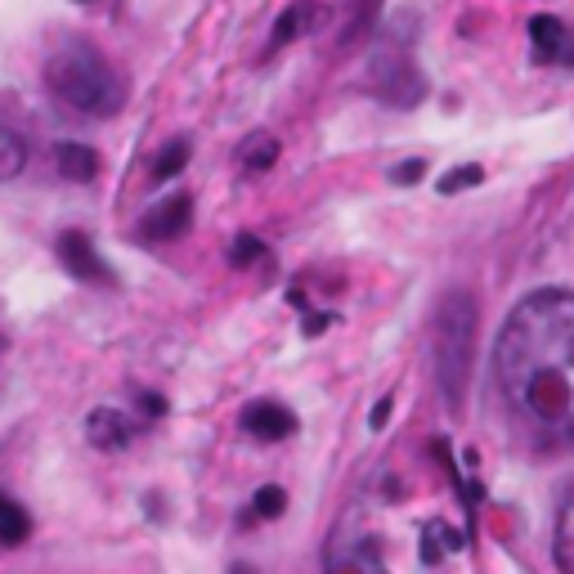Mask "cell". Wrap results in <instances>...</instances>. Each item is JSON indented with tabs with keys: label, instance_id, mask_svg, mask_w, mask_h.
Here are the masks:
<instances>
[{
	"label": "cell",
	"instance_id": "cell-1",
	"mask_svg": "<svg viewBox=\"0 0 574 574\" xmlns=\"http://www.w3.org/2000/svg\"><path fill=\"white\" fill-rule=\"evenodd\" d=\"M507 409L543 440H574V292L539 287L525 297L494 346Z\"/></svg>",
	"mask_w": 574,
	"mask_h": 574
},
{
	"label": "cell",
	"instance_id": "cell-2",
	"mask_svg": "<svg viewBox=\"0 0 574 574\" xmlns=\"http://www.w3.org/2000/svg\"><path fill=\"white\" fill-rule=\"evenodd\" d=\"M45 85H50L59 104L85 117H113L126 104V81L94 50H81V45H68V50H59L45 64Z\"/></svg>",
	"mask_w": 574,
	"mask_h": 574
},
{
	"label": "cell",
	"instance_id": "cell-3",
	"mask_svg": "<svg viewBox=\"0 0 574 574\" xmlns=\"http://www.w3.org/2000/svg\"><path fill=\"white\" fill-rule=\"evenodd\" d=\"M471 364H475V301L467 292H449L436 314V372L445 404L458 413L471 387Z\"/></svg>",
	"mask_w": 574,
	"mask_h": 574
},
{
	"label": "cell",
	"instance_id": "cell-4",
	"mask_svg": "<svg viewBox=\"0 0 574 574\" xmlns=\"http://www.w3.org/2000/svg\"><path fill=\"white\" fill-rule=\"evenodd\" d=\"M368 72H372L377 100H387V104H395V108H413V104H422L426 77H422L404 55H377Z\"/></svg>",
	"mask_w": 574,
	"mask_h": 574
},
{
	"label": "cell",
	"instance_id": "cell-5",
	"mask_svg": "<svg viewBox=\"0 0 574 574\" xmlns=\"http://www.w3.org/2000/svg\"><path fill=\"white\" fill-rule=\"evenodd\" d=\"M243 431L256 440H287V436H297V413L292 409H283L278 400H252L243 409Z\"/></svg>",
	"mask_w": 574,
	"mask_h": 574
},
{
	"label": "cell",
	"instance_id": "cell-6",
	"mask_svg": "<svg viewBox=\"0 0 574 574\" xmlns=\"http://www.w3.org/2000/svg\"><path fill=\"white\" fill-rule=\"evenodd\" d=\"M188 220H194V198L175 194V198H162L149 216H144L139 233L149 238V243H171V238H180L188 229Z\"/></svg>",
	"mask_w": 574,
	"mask_h": 574
},
{
	"label": "cell",
	"instance_id": "cell-7",
	"mask_svg": "<svg viewBox=\"0 0 574 574\" xmlns=\"http://www.w3.org/2000/svg\"><path fill=\"white\" fill-rule=\"evenodd\" d=\"M328 574H391V570L381 565L372 539L337 535L332 539V552H328Z\"/></svg>",
	"mask_w": 574,
	"mask_h": 574
},
{
	"label": "cell",
	"instance_id": "cell-8",
	"mask_svg": "<svg viewBox=\"0 0 574 574\" xmlns=\"http://www.w3.org/2000/svg\"><path fill=\"white\" fill-rule=\"evenodd\" d=\"M59 256H64L68 274H77L81 283H113V269L104 265V256L94 252V243L85 233H77V229H68L59 238Z\"/></svg>",
	"mask_w": 574,
	"mask_h": 574
},
{
	"label": "cell",
	"instance_id": "cell-9",
	"mask_svg": "<svg viewBox=\"0 0 574 574\" xmlns=\"http://www.w3.org/2000/svg\"><path fill=\"white\" fill-rule=\"evenodd\" d=\"M323 23H328V5H323V0H292V5H287V10L278 14L269 45H274V50H278V45H292V41L319 32Z\"/></svg>",
	"mask_w": 574,
	"mask_h": 574
},
{
	"label": "cell",
	"instance_id": "cell-10",
	"mask_svg": "<svg viewBox=\"0 0 574 574\" xmlns=\"http://www.w3.org/2000/svg\"><path fill=\"white\" fill-rule=\"evenodd\" d=\"M135 436H139V426L126 413H117V409H94L85 417V440L94 449H108L113 454V449H126Z\"/></svg>",
	"mask_w": 574,
	"mask_h": 574
},
{
	"label": "cell",
	"instance_id": "cell-11",
	"mask_svg": "<svg viewBox=\"0 0 574 574\" xmlns=\"http://www.w3.org/2000/svg\"><path fill=\"white\" fill-rule=\"evenodd\" d=\"M530 41H535V59H539V64H552V59L574 64V41H570V32H565L561 19L535 14V19H530Z\"/></svg>",
	"mask_w": 574,
	"mask_h": 574
},
{
	"label": "cell",
	"instance_id": "cell-12",
	"mask_svg": "<svg viewBox=\"0 0 574 574\" xmlns=\"http://www.w3.org/2000/svg\"><path fill=\"white\" fill-rule=\"evenodd\" d=\"M55 167H59V175L64 180H94V175H100V153H94L90 149V144H59V149H55Z\"/></svg>",
	"mask_w": 574,
	"mask_h": 574
},
{
	"label": "cell",
	"instance_id": "cell-13",
	"mask_svg": "<svg viewBox=\"0 0 574 574\" xmlns=\"http://www.w3.org/2000/svg\"><path fill=\"white\" fill-rule=\"evenodd\" d=\"M274 162H278V139H274L269 130H252L243 144H238V167H243V171L261 175V171H269Z\"/></svg>",
	"mask_w": 574,
	"mask_h": 574
},
{
	"label": "cell",
	"instance_id": "cell-14",
	"mask_svg": "<svg viewBox=\"0 0 574 574\" xmlns=\"http://www.w3.org/2000/svg\"><path fill=\"white\" fill-rule=\"evenodd\" d=\"M552 552H556V565L565 574H574V485L556 512V535H552Z\"/></svg>",
	"mask_w": 574,
	"mask_h": 574
},
{
	"label": "cell",
	"instance_id": "cell-15",
	"mask_svg": "<svg viewBox=\"0 0 574 574\" xmlns=\"http://www.w3.org/2000/svg\"><path fill=\"white\" fill-rule=\"evenodd\" d=\"M27 535H32V516L23 512V503L0 494V548H19Z\"/></svg>",
	"mask_w": 574,
	"mask_h": 574
},
{
	"label": "cell",
	"instance_id": "cell-16",
	"mask_svg": "<svg viewBox=\"0 0 574 574\" xmlns=\"http://www.w3.org/2000/svg\"><path fill=\"white\" fill-rule=\"evenodd\" d=\"M458 548H462V535L449 530L445 520H431L426 530H422V561H426V565L445 561V552H458Z\"/></svg>",
	"mask_w": 574,
	"mask_h": 574
},
{
	"label": "cell",
	"instance_id": "cell-17",
	"mask_svg": "<svg viewBox=\"0 0 574 574\" xmlns=\"http://www.w3.org/2000/svg\"><path fill=\"white\" fill-rule=\"evenodd\" d=\"M23 167H27V144L19 139V130L0 122V180H14Z\"/></svg>",
	"mask_w": 574,
	"mask_h": 574
},
{
	"label": "cell",
	"instance_id": "cell-18",
	"mask_svg": "<svg viewBox=\"0 0 574 574\" xmlns=\"http://www.w3.org/2000/svg\"><path fill=\"white\" fill-rule=\"evenodd\" d=\"M188 167V139H171L167 149L153 158V180H175Z\"/></svg>",
	"mask_w": 574,
	"mask_h": 574
},
{
	"label": "cell",
	"instance_id": "cell-19",
	"mask_svg": "<svg viewBox=\"0 0 574 574\" xmlns=\"http://www.w3.org/2000/svg\"><path fill=\"white\" fill-rule=\"evenodd\" d=\"M485 180V167H454V171H445V180H440V194L449 198V194H462V188H471V184H481Z\"/></svg>",
	"mask_w": 574,
	"mask_h": 574
},
{
	"label": "cell",
	"instance_id": "cell-20",
	"mask_svg": "<svg viewBox=\"0 0 574 574\" xmlns=\"http://www.w3.org/2000/svg\"><path fill=\"white\" fill-rule=\"evenodd\" d=\"M252 507H256V516L278 520V516L287 512V494H283L278 485H261V490H256V498H252Z\"/></svg>",
	"mask_w": 574,
	"mask_h": 574
},
{
	"label": "cell",
	"instance_id": "cell-21",
	"mask_svg": "<svg viewBox=\"0 0 574 574\" xmlns=\"http://www.w3.org/2000/svg\"><path fill=\"white\" fill-rule=\"evenodd\" d=\"M265 256V243L261 238H252V233H243V238H233V248H229V261L238 265V269H248L252 261H261Z\"/></svg>",
	"mask_w": 574,
	"mask_h": 574
},
{
	"label": "cell",
	"instance_id": "cell-22",
	"mask_svg": "<svg viewBox=\"0 0 574 574\" xmlns=\"http://www.w3.org/2000/svg\"><path fill=\"white\" fill-rule=\"evenodd\" d=\"M422 175H426V162H422V158H409V162H400V167L391 171L395 184H417Z\"/></svg>",
	"mask_w": 574,
	"mask_h": 574
},
{
	"label": "cell",
	"instance_id": "cell-23",
	"mask_svg": "<svg viewBox=\"0 0 574 574\" xmlns=\"http://www.w3.org/2000/svg\"><path fill=\"white\" fill-rule=\"evenodd\" d=\"M139 409L149 413V417H158V413H167V400H162V395H153V391H144V395H139Z\"/></svg>",
	"mask_w": 574,
	"mask_h": 574
},
{
	"label": "cell",
	"instance_id": "cell-24",
	"mask_svg": "<svg viewBox=\"0 0 574 574\" xmlns=\"http://www.w3.org/2000/svg\"><path fill=\"white\" fill-rule=\"evenodd\" d=\"M387 417H391V400H381V404H377V409L368 413V422H372V426H381V422H387Z\"/></svg>",
	"mask_w": 574,
	"mask_h": 574
},
{
	"label": "cell",
	"instance_id": "cell-25",
	"mask_svg": "<svg viewBox=\"0 0 574 574\" xmlns=\"http://www.w3.org/2000/svg\"><path fill=\"white\" fill-rule=\"evenodd\" d=\"M81 5H85V0H81Z\"/></svg>",
	"mask_w": 574,
	"mask_h": 574
}]
</instances>
